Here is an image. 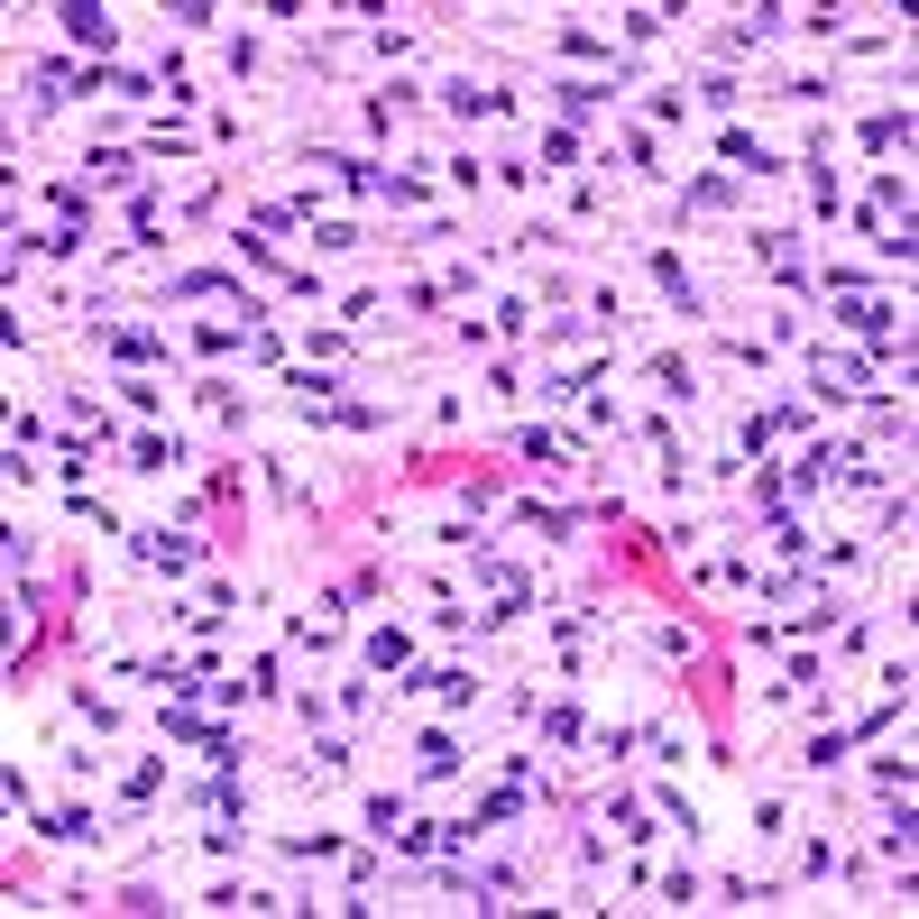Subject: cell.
<instances>
[{
  "label": "cell",
  "mask_w": 919,
  "mask_h": 919,
  "mask_svg": "<svg viewBox=\"0 0 919 919\" xmlns=\"http://www.w3.org/2000/svg\"><path fill=\"white\" fill-rule=\"evenodd\" d=\"M56 19H65V29H74V37H83V46H111V19H102V10H92V0H65V10H56Z\"/></svg>",
  "instance_id": "1"
},
{
  "label": "cell",
  "mask_w": 919,
  "mask_h": 919,
  "mask_svg": "<svg viewBox=\"0 0 919 919\" xmlns=\"http://www.w3.org/2000/svg\"><path fill=\"white\" fill-rule=\"evenodd\" d=\"M847 322H855L864 340H883V332H892V304H847Z\"/></svg>",
  "instance_id": "2"
}]
</instances>
